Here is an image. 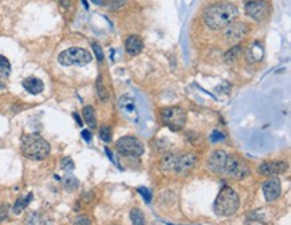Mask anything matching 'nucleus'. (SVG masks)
Instances as JSON below:
<instances>
[{"mask_svg": "<svg viewBox=\"0 0 291 225\" xmlns=\"http://www.w3.org/2000/svg\"><path fill=\"white\" fill-rule=\"evenodd\" d=\"M82 137L85 139H86L87 142H90V141H91V133L89 132V130H83L82 132Z\"/></svg>", "mask_w": 291, "mask_h": 225, "instance_id": "obj_33", "label": "nucleus"}, {"mask_svg": "<svg viewBox=\"0 0 291 225\" xmlns=\"http://www.w3.org/2000/svg\"><path fill=\"white\" fill-rule=\"evenodd\" d=\"M263 55H264V48H263V44L260 42H254L252 44H250L245 53L246 61L252 64L259 63L262 61Z\"/></svg>", "mask_w": 291, "mask_h": 225, "instance_id": "obj_15", "label": "nucleus"}, {"mask_svg": "<svg viewBox=\"0 0 291 225\" xmlns=\"http://www.w3.org/2000/svg\"><path fill=\"white\" fill-rule=\"evenodd\" d=\"M74 225H90V218L87 216H81L74 221Z\"/></svg>", "mask_w": 291, "mask_h": 225, "instance_id": "obj_31", "label": "nucleus"}, {"mask_svg": "<svg viewBox=\"0 0 291 225\" xmlns=\"http://www.w3.org/2000/svg\"><path fill=\"white\" fill-rule=\"evenodd\" d=\"M115 149L119 154L129 156V157H140L144 153V145L136 137H123L115 143Z\"/></svg>", "mask_w": 291, "mask_h": 225, "instance_id": "obj_8", "label": "nucleus"}, {"mask_svg": "<svg viewBox=\"0 0 291 225\" xmlns=\"http://www.w3.org/2000/svg\"><path fill=\"white\" fill-rule=\"evenodd\" d=\"M27 225H53L51 220L47 217L46 214L40 213V212H33L29 214L27 217Z\"/></svg>", "mask_w": 291, "mask_h": 225, "instance_id": "obj_18", "label": "nucleus"}, {"mask_svg": "<svg viewBox=\"0 0 291 225\" xmlns=\"http://www.w3.org/2000/svg\"><path fill=\"white\" fill-rule=\"evenodd\" d=\"M0 87H3V85H2V83H0Z\"/></svg>", "mask_w": 291, "mask_h": 225, "instance_id": "obj_36", "label": "nucleus"}, {"mask_svg": "<svg viewBox=\"0 0 291 225\" xmlns=\"http://www.w3.org/2000/svg\"><path fill=\"white\" fill-rule=\"evenodd\" d=\"M247 34V30H246V26L243 23H231L224 29V38H226V42L228 44H235L239 40H241V38H245V35Z\"/></svg>", "mask_w": 291, "mask_h": 225, "instance_id": "obj_10", "label": "nucleus"}, {"mask_svg": "<svg viewBox=\"0 0 291 225\" xmlns=\"http://www.w3.org/2000/svg\"><path fill=\"white\" fill-rule=\"evenodd\" d=\"M161 119L164 122V125L171 129L172 132H180L185 126L187 113L181 107H166V109H162Z\"/></svg>", "mask_w": 291, "mask_h": 225, "instance_id": "obj_6", "label": "nucleus"}, {"mask_svg": "<svg viewBox=\"0 0 291 225\" xmlns=\"http://www.w3.org/2000/svg\"><path fill=\"white\" fill-rule=\"evenodd\" d=\"M63 186L67 192H74L79 186V181L74 177V176H67L63 180Z\"/></svg>", "mask_w": 291, "mask_h": 225, "instance_id": "obj_24", "label": "nucleus"}, {"mask_svg": "<svg viewBox=\"0 0 291 225\" xmlns=\"http://www.w3.org/2000/svg\"><path fill=\"white\" fill-rule=\"evenodd\" d=\"M58 62L62 66H85L91 62V54L81 47H71L58 55Z\"/></svg>", "mask_w": 291, "mask_h": 225, "instance_id": "obj_5", "label": "nucleus"}, {"mask_svg": "<svg viewBox=\"0 0 291 225\" xmlns=\"http://www.w3.org/2000/svg\"><path fill=\"white\" fill-rule=\"evenodd\" d=\"M100 137L105 142H110V139H112V130H110V128L109 126H102L100 129Z\"/></svg>", "mask_w": 291, "mask_h": 225, "instance_id": "obj_26", "label": "nucleus"}, {"mask_svg": "<svg viewBox=\"0 0 291 225\" xmlns=\"http://www.w3.org/2000/svg\"><path fill=\"white\" fill-rule=\"evenodd\" d=\"M125 50L129 55L136 57L144 50V42L138 35H130L125 42Z\"/></svg>", "mask_w": 291, "mask_h": 225, "instance_id": "obj_16", "label": "nucleus"}, {"mask_svg": "<svg viewBox=\"0 0 291 225\" xmlns=\"http://www.w3.org/2000/svg\"><path fill=\"white\" fill-rule=\"evenodd\" d=\"M237 16V8L228 2L211 4L204 10L203 20L211 30H223L231 24Z\"/></svg>", "mask_w": 291, "mask_h": 225, "instance_id": "obj_1", "label": "nucleus"}, {"mask_svg": "<svg viewBox=\"0 0 291 225\" xmlns=\"http://www.w3.org/2000/svg\"><path fill=\"white\" fill-rule=\"evenodd\" d=\"M91 47H93L94 54H95V57H97V61L100 62L104 61V51H102L101 46L97 44V43H91Z\"/></svg>", "mask_w": 291, "mask_h": 225, "instance_id": "obj_28", "label": "nucleus"}, {"mask_svg": "<svg viewBox=\"0 0 291 225\" xmlns=\"http://www.w3.org/2000/svg\"><path fill=\"white\" fill-rule=\"evenodd\" d=\"M31 200H33V193H29V194H27V196H25V197H19L18 200H16V203H15L14 208H12L14 213L15 214L22 213L23 209H26V208H27V205L31 203Z\"/></svg>", "mask_w": 291, "mask_h": 225, "instance_id": "obj_19", "label": "nucleus"}, {"mask_svg": "<svg viewBox=\"0 0 291 225\" xmlns=\"http://www.w3.org/2000/svg\"><path fill=\"white\" fill-rule=\"evenodd\" d=\"M209 139H211V142H213V143L220 142V141H223L224 139V134L222 132H219V130H215V132L211 134Z\"/></svg>", "mask_w": 291, "mask_h": 225, "instance_id": "obj_30", "label": "nucleus"}, {"mask_svg": "<svg viewBox=\"0 0 291 225\" xmlns=\"http://www.w3.org/2000/svg\"><path fill=\"white\" fill-rule=\"evenodd\" d=\"M138 192L144 196V200H147V203H151V193H149V190L148 189H144V188H140L138 189Z\"/></svg>", "mask_w": 291, "mask_h": 225, "instance_id": "obj_32", "label": "nucleus"}, {"mask_svg": "<svg viewBox=\"0 0 291 225\" xmlns=\"http://www.w3.org/2000/svg\"><path fill=\"white\" fill-rule=\"evenodd\" d=\"M250 174V169L247 165L241 160H239L235 156L228 154L226 160V165H224L223 176L228 177V179L234 180H243Z\"/></svg>", "mask_w": 291, "mask_h": 225, "instance_id": "obj_7", "label": "nucleus"}, {"mask_svg": "<svg viewBox=\"0 0 291 225\" xmlns=\"http://www.w3.org/2000/svg\"><path fill=\"white\" fill-rule=\"evenodd\" d=\"M94 4H97V6H102L104 4V0H91Z\"/></svg>", "mask_w": 291, "mask_h": 225, "instance_id": "obj_34", "label": "nucleus"}, {"mask_svg": "<svg viewBox=\"0 0 291 225\" xmlns=\"http://www.w3.org/2000/svg\"><path fill=\"white\" fill-rule=\"evenodd\" d=\"M288 165L286 162H263L259 165V174L266 176V177H274V176L282 174L287 170Z\"/></svg>", "mask_w": 291, "mask_h": 225, "instance_id": "obj_12", "label": "nucleus"}, {"mask_svg": "<svg viewBox=\"0 0 291 225\" xmlns=\"http://www.w3.org/2000/svg\"><path fill=\"white\" fill-rule=\"evenodd\" d=\"M239 204H240V200H239L237 193L230 186H224L216 197L213 211L217 216L227 217V216L234 214L239 209Z\"/></svg>", "mask_w": 291, "mask_h": 225, "instance_id": "obj_4", "label": "nucleus"}, {"mask_svg": "<svg viewBox=\"0 0 291 225\" xmlns=\"http://www.w3.org/2000/svg\"><path fill=\"white\" fill-rule=\"evenodd\" d=\"M95 87H97L98 98H100L102 102H106V101L109 99V93H108V90H106V87H105L104 81H102L101 77L97 79V85H95Z\"/></svg>", "mask_w": 291, "mask_h": 225, "instance_id": "obj_23", "label": "nucleus"}, {"mask_svg": "<svg viewBox=\"0 0 291 225\" xmlns=\"http://www.w3.org/2000/svg\"><path fill=\"white\" fill-rule=\"evenodd\" d=\"M263 194H264V198H266L267 203H271V201L277 200L278 197L280 196V181L279 179L274 177V179H270L269 181H266L262 185Z\"/></svg>", "mask_w": 291, "mask_h": 225, "instance_id": "obj_14", "label": "nucleus"}, {"mask_svg": "<svg viewBox=\"0 0 291 225\" xmlns=\"http://www.w3.org/2000/svg\"><path fill=\"white\" fill-rule=\"evenodd\" d=\"M11 72V64L8 59L3 55H0V78H7Z\"/></svg>", "mask_w": 291, "mask_h": 225, "instance_id": "obj_22", "label": "nucleus"}, {"mask_svg": "<svg viewBox=\"0 0 291 225\" xmlns=\"http://www.w3.org/2000/svg\"><path fill=\"white\" fill-rule=\"evenodd\" d=\"M227 156H228V154H227L224 150H215V152L209 156L208 161H207V166H208L209 170L217 176H223Z\"/></svg>", "mask_w": 291, "mask_h": 225, "instance_id": "obj_11", "label": "nucleus"}, {"mask_svg": "<svg viewBox=\"0 0 291 225\" xmlns=\"http://www.w3.org/2000/svg\"><path fill=\"white\" fill-rule=\"evenodd\" d=\"M20 150L26 158L33 161H40L50 154V145L46 139L38 134H27L22 138Z\"/></svg>", "mask_w": 291, "mask_h": 225, "instance_id": "obj_3", "label": "nucleus"}, {"mask_svg": "<svg viewBox=\"0 0 291 225\" xmlns=\"http://www.w3.org/2000/svg\"><path fill=\"white\" fill-rule=\"evenodd\" d=\"M8 211H10V205H8V204L0 205V222L4 221V220L7 218Z\"/></svg>", "mask_w": 291, "mask_h": 225, "instance_id": "obj_29", "label": "nucleus"}, {"mask_svg": "<svg viewBox=\"0 0 291 225\" xmlns=\"http://www.w3.org/2000/svg\"><path fill=\"white\" fill-rule=\"evenodd\" d=\"M241 51V47L240 46H235L232 47L228 53L224 55V61L227 62V63H232V62H235L237 59V57H239V54H240Z\"/></svg>", "mask_w": 291, "mask_h": 225, "instance_id": "obj_25", "label": "nucleus"}, {"mask_svg": "<svg viewBox=\"0 0 291 225\" xmlns=\"http://www.w3.org/2000/svg\"><path fill=\"white\" fill-rule=\"evenodd\" d=\"M130 220L133 225H145V216L138 208H134L130 211Z\"/></svg>", "mask_w": 291, "mask_h": 225, "instance_id": "obj_21", "label": "nucleus"}, {"mask_svg": "<svg viewBox=\"0 0 291 225\" xmlns=\"http://www.w3.org/2000/svg\"><path fill=\"white\" fill-rule=\"evenodd\" d=\"M61 168L65 171H72L74 170V162L70 157H66L61 161Z\"/></svg>", "mask_w": 291, "mask_h": 225, "instance_id": "obj_27", "label": "nucleus"}, {"mask_svg": "<svg viewBox=\"0 0 291 225\" xmlns=\"http://www.w3.org/2000/svg\"><path fill=\"white\" fill-rule=\"evenodd\" d=\"M82 2H83V4H85V7H86V8H89V4H87V2H86V0H82Z\"/></svg>", "mask_w": 291, "mask_h": 225, "instance_id": "obj_35", "label": "nucleus"}, {"mask_svg": "<svg viewBox=\"0 0 291 225\" xmlns=\"http://www.w3.org/2000/svg\"><path fill=\"white\" fill-rule=\"evenodd\" d=\"M118 106L128 119H130L132 122L138 121V111H137L136 104H134V99L132 96L124 95L123 98L119 99Z\"/></svg>", "mask_w": 291, "mask_h": 225, "instance_id": "obj_13", "label": "nucleus"}, {"mask_svg": "<svg viewBox=\"0 0 291 225\" xmlns=\"http://www.w3.org/2000/svg\"><path fill=\"white\" fill-rule=\"evenodd\" d=\"M23 87H25L30 94H40L43 91L44 89V85L43 82L40 81L39 78H34V77H30V78H26L23 81Z\"/></svg>", "mask_w": 291, "mask_h": 225, "instance_id": "obj_17", "label": "nucleus"}, {"mask_svg": "<svg viewBox=\"0 0 291 225\" xmlns=\"http://www.w3.org/2000/svg\"><path fill=\"white\" fill-rule=\"evenodd\" d=\"M198 162L196 156L192 153L165 154L160 161V169L164 174L166 173H187L195 168Z\"/></svg>", "mask_w": 291, "mask_h": 225, "instance_id": "obj_2", "label": "nucleus"}, {"mask_svg": "<svg viewBox=\"0 0 291 225\" xmlns=\"http://www.w3.org/2000/svg\"><path fill=\"white\" fill-rule=\"evenodd\" d=\"M82 114H83V119L86 121V123L90 126V128L93 129L97 126V118H95V111H94L93 106L83 107Z\"/></svg>", "mask_w": 291, "mask_h": 225, "instance_id": "obj_20", "label": "nucleus"}, {"mask_svg": "<svg viewBox=\"0 0 291 225\" xmlns=\"http://www.w3.org/2000/svg\"><path fill=\"white\" fill-rule=\"evenodd\" d=\"M246 14L256 21H262L270 15V4L266 0H250L246 3Z\"/></svg>", "mask_w": 291, "mask_h": 225, "instance_id": "obj_9", "label": "nucleus"}]
</instances>
